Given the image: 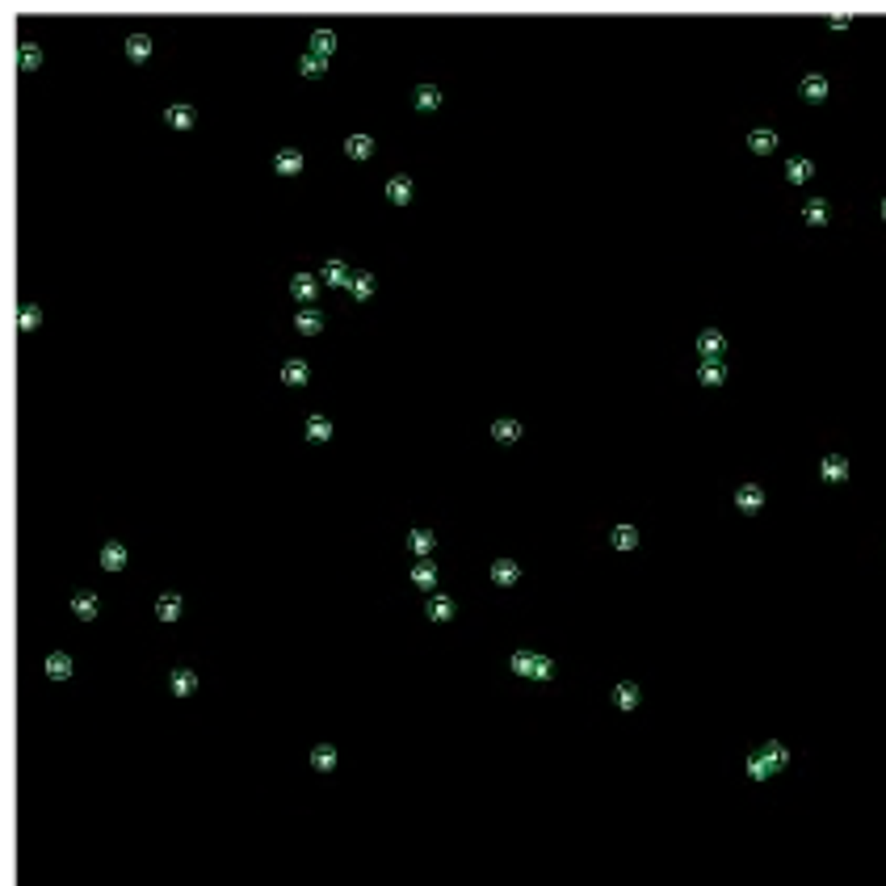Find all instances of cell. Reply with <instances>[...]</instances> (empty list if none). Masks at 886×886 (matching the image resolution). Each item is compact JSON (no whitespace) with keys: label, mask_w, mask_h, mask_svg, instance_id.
Segmentation results:
<instances>
[{"label":"cell","mask_w":886,"mask_h":886,"mask_svg":"<svg viewBox=\"0 0 886 886\" xmlns=\"http://www.w3.org/2000/svg\"><path fill=\"white\" fill-rule=\"evenodd\" d=\"M320 282H328V286H349V282H353V273H349V265H345L341 257H328V261H324V269H320Z\"/></svg>","instance_id":"6da1fadb"},{"label":"cell","mask_w":886,"mask_h":886,"mask_svg":"<svg viewBox=\"0 0 886 886\" xmlns=\"http://www.w3.org/2000/svg\"><path fill=\"white\" fill-rule=\"evenodd\" d=\"M273 168H278L282 177H294V172H303V151H294V147H282V151L273 156Z\"/></svg>","instance_id":"7a4b0ae2"},{"label":"cell","mask_w":886,"mask_h":886,"mask_svg":"<svg viewBox=\"0 0 886 886\" xmlns=\"http://www.w3.org/2000/svg\"><path fill=\"white\" fill-rule=\"evenodd\" d=\"M345 156L349 160H370L374 156V139L370 135H349L345 139Z\"/></svg>","instance_id":"3957f363"},{"label":"cell","mask_w":886,"mask_h":886,"mask_svg":"<svg viewBox=\"0 0 886 886\" xmlns=\"http://www.w3.org/2000/svg\"><path fill=\"white\" fill-rule=\"evenodd\" d=\"M307 379H311V370H307V362H303V357H290V362L282 366V383H290V387H307Z\"/></svg>","instance_id":"277c9868"},{"label":"cell","mask_w":886,"mask_h":886,"mask_svg":"<svg viewBox=\"0 0 886 886\" xmlns=\"http://www.w3.org/2000/svg\"><path fill=\"white\" fill-rule=\"evenodd\" d=\"M46 676L50 681H67L71 676V655L67 651H50L46 655Z\"/></svg>","instance_id":"5b68a950"},{"label":"cell","mask_w":886,"mask_h":886,"mask_svg":"<svg viewBox=\"0 0 886 886\" xmlns=\"http://www.w3.org/2000/svg\"><path fill=\"white\" fill-rule=\"evenodd\" d=\"M412 101H416V109H425V114H433V109L442 105V88H437V84H421V88L412 93Z\"/></svg>","instance_id":"8992f818"},{"label":"cell","mask_w":886,"mask_h":886,"mask_svg":"<svg viewBox=\"0 0 886 886\" xmlns=\"http://www.w3.org/2000/svg\"><path fill=\"white\" fill-rule=\"evenodd\" d=\"M315 286H320V282H315V273H294V278H290V294H294V299H303V303H311V299H315Z\"/></svg>","instance_id":"52a82bcc"},{"label":"cell","mask_w":886,"mask_h":886,"mask_svg":"<svg viewBox=\"0 0 886 886\" xmlns=\"http://www.w3.org/2000/svg\"><path fill=\"white\" fill-rule=\"evenodd\" d=\"M697 349L706 353V362H714L723 349H727V341H723V332H714V328H706L702 336H697Z\"/></svg>","instance_id":"ba28073f"},{"label":"cell","mask_w":886,"mask_h":886,"mask_svg":"<svg viewBox=\"0 0 886 886\" xmlns=\"http://www.w3.org/2000/svg\"><path fill=\"white\" fill-rule=\"evenodd\" d=\"M786 177H790L794 185H803V181H811V177H815V164H811L807 156H794V160L786 164Z\"/></svg>","instance_id":"9c48e42d"},{"label":"cell","mask_w":886,"mask_h":886,"mask_svg":"<svg viewBox=\"0 0 886 886\" xmlns=\"http://www.w3.org/2000/svg\"><path fill=\"white\" fill-rule=\"evenodd\" d=\"M387 198H391L395 206H408V202H412V181H408V177H391V181H387Z\"/></svg>","instance_id":"30bf717a"},{"label":"cell","mask_w":886,"mask_h":886,"mask_svg":"<svg viewBox=\"0 0 886 886\" xmlns=\"http://www.w3.org/2000/svg\"><path fill=\"white\" fill-rule=\"evenodd\" d=\"M294 328H299L303 336H315V332L324 328V315H320L315 307H307V311H299V315H294Z\"/></svg>","instance_id":"8fae6325"},{"label":"cell","mask_w":886,"mask_h":886,"mask_svg":"<svg viewBox=\"0 0 886 886\" xmlns=\"http://www.w3.org/2000/svg\"><path fill=\"white\" fill-rule=\"evenodd\" d=\"M332 50H336V34H332V29H315V34H311V55L328 59Z\"/></svg>","instance_id":"7c38bea8"},{"label":"cell","mask_w":886,"mask_h":886,"mask_svg":"<svg viewBox=\"0 0 886 886\" xmlns=\"http://www.w3.org/2000/svg\"><path fill=\"white\" fill-rule=\"evenodd\" d=\"M147 55H151V38H147V34H130V38H126V59L143 63Z\"/></svg>","instance_id":"4fadbf2b"},{"label":"cell","mask_w":886,"mask_h":886,"mask_svg":"<svg viewBox=\"0 0 886 886\" xmlns=\"http://www.w3.org/2000/svg\"><path fill=\"white\" fill-rule=\"evenodd\" d=\"M803 97H807V101H824V97H828V80H824L819 71L803 76Z\"/></svg>","instance_id":"5bb4252c"},{"label":"cell","mask_w":886,"mask_h":886,"mask_svg":"<svg viewBox=\"0 0 886 886\" xmlns=\"http://www.w3.org/2000/svg\"><path fill=\"white\" fill-rule=\"evenodd\" d=\"M748 147L756 151V156H769V151H777V135L773 130H752L748 135Z\"/></svg>","instance_id":"9a60e30c"},{"label":"cell","mask_w":886,"mask_h":886,"mask_svg":"<svg viewBox=\"0 0 886 886\" xmlns=\"http://www.w3.org/2000/svg\"><path fill=\"white\" fill-rule=\"evenodd\" d=\"M164 118H168V126H177V130H189V126H193V109H189V105H168Z\"/></svg>","instance_id":"2e32d148"},{"label":"cell","mask_w":886,"mask_h":886,"mask_svg":"<svg viewBox=\"0 0 886 886\" xmlns=\"http://www.w3.org/2000/svg\"><path fill=\"white\" fill-rule=\"evenodd\" d=\"M156 613H160V622H177V618H181V597L164 592V597L156 601Z\"/></svg>","instance_id":"e0dca14e"},{"label":"cell","mask_w":886,"mask_h":886,"mask_svg":"<svg viewBox=\"0 0 886 886\" xmlns=\"http://www.w3.org/2000/svg\"><path fill=\"white\" fill-rule=\"evenodd\" d=\"M803 219H807L811 227H824V223H828V202H824V198H811L807 210H803Z\"/></svg>","instance_id":"ac0fdd59"},{"label":"cell","mask_w":886,"mask_h":886,"mask_svg":"<svg viewBox=\"0 0 886 886\" xmlns=\"http://www.w3.org/2000/svg\"><path fill=\"white\" fill-rule=\"evenodd\" d=\"M349 294H353L357 303H366V299L374 294V278H370V273H353V282H349Z\"/></svg>","instance_id":"d6986e66"},{"label":"cell","mask_w":886,"mask_h":886,"mask_svg":"<svg viewBox=\"0 0 886 886\" xmlns=\"http://www.w3.org/2000/svg\"><path fill=\"white\" fill-rule=\"evenodd\" d=\"M845 475H849V462H845L840 454H832V458H824V479H828V483H840Z\"/></svg>","instance_id":"ffe728a7"},{"label":"cell","mask_w":886,"mask_h":886,"mask_svg":"<svg viewBox=\"0 0 886 886\" xmlns=\"http://www.w3.org/2000/svg\"><path fill=\"white\" fill-rule=\"evenodd\" d=\"M193 689H198V676H193L189 668H177V672H172V693L185 697V693H193Z\"/></svg>","instance_id":"44dd1931"},{"label":"cell","mask_w":886,"mask_h":886,"mask_svg":"<svg viewBox=\"0 0 886 886\" xmlns=\"http://www.w3.org/2000/svg\"><path fill=\"white\" fill-rule=\"evenodd\" d=\"M697 379H702L706 387H718V383L727 379V370H723V362H702V370H697Z\"/></svg>","instance_id":"7402d4cb"},{"label":"cell","mask_w":886,"mask_h":886,"mask_svg":"<svg viewBox=\"0 0 886 886\" xmlns=\"http://www.w3.org/2000/svg\"><path fill=\"white\" fill-rule=\"evenodd\" d=\"M735 504H740V508H761V504H765V491H761L756 483H748V487H740Z\"/></svg>","instance_id":"603a6c76"},{"label":"cell","mask_w":886,"mask_h":886,"mask_svg":"<svg viewBox=\"0 0 886 886\" xmlns=\"http://www.w3.org/2000/svg\"><path fill=\"white\" fill-rule=\"evenodd\" d=\"M122 563H126V550H122L118 542H109V546L101 550V567H105V571H118Z\"/></svg>","instance_id":"cb8c5ba5"},{"label":"cell","mask_w":886,"mask_h":886,"mask_svg":"<svg viewBox=\"0 0 886 886\" xmlns=\"http://www.w3.org/2000/svg\"><path fill=\"white\" fill-rule=\"evenodd\" d=\"M307 437H311V442H328V437H332L328 416H311V421H307Z\"/></svg>","instance_id":"d4e9b609"},{"label":"cell","mask_w":886,"mask_h":886,"mask_svg":"<svg viewBox=\"0 0 886 886\" xmlns=\"http://www.w3.org/2000/svg\"><path fill=\"white\" fill-rule=\"evenodd\" d=\"M491 437H496V442H517V437H521V425H517V421H496V425H491Z\"/></svg>","instance_id":"484cf974"},{"label":"cell","mask_w":886,"mask_h":886,"mask_svg":"<svg viewBox=\"0 0 886 886\" xmlns=\"http://www.w3.org/2000/svg\"><path fill=\"white\" fill-rule=\"evenodd\" d=\"M491 580H496V584H512V580H517V563L496 559V563H491Z\"/></svg>","instance_id":"4316f807"},{"label":"cell","mask_w":886,"mask_h":886,"mask_svg":"<svg viewBox=\"0 0 886 886\" xmlns=\"http://www.w3.org/2000/svg\"><path fill=\"white\" fill-rule=\"evenodd\" d=\"M71 609H76L80 618H97V597H93V592H76V597H71Z\"/></svg>","instance_id":"83f0119b"},{"label":"cell","mask_w":886,"mask_h":886,"mask_svg":"<svg viewBox=\"0 0 886 886\" xmlns=\"http://www.w3.org/2000/svg\"><path fill=\"white\" fill-rule=\"evenodd\" d=\"M17 324H21V332H34V328L42 324V311H38L34 303H25V307H21V315H17Z\"/></svg>","instance_id":"f1b7e54d"},{"label":"cell","mask_w":886,"mask_h":886,"mask_svg":"<svg viewBox=\"0 0 886 886\" xmlns=\"http://www.w3.org/2000/svg\"><path fill=\"white\" fill-rule=\"evenodd\" d=\"M408 546H412L416 554H429V550H433V533H429V529H412V538H408Z\"/></svg>","instance_id":"f546056e"},{"label":"cell","mask_w":886,"mask_h":886,"mask_svg":"<svg viewBox=\"0 0 886 886\" xmlns=\"http://www.w3.org/2000/svg\"><path fill=\"white\" fill-rule=\"evenodd\" d=\"M311 765L315 769H332L336 765V748H328V744H320L315 752H311Z\"/></svg>","instance_id":"4dcf8cb0"},{"label":"cell","mask_w":886,"mask_h":886,"mask_svg":"<svg viewBox=\"0 0 886 886\" xmlns=\"http://www.w3.org/2000/svg\"><path fill=\"white\" fill-rule=\"evenodd\" d=\"M429 618H433V622H445V618H454V605H449V597H433V601H429Z\"/></svg>","instance_id":"1f68e13d"},{"label":"cell","mask_w":886,"mask_h":886,"mask_svg":"<svg viewBox=\"0 0 886 886\" xmlns=\"http://www.w3.org/2000/svg\"><path fill=\"white\" fill-rule=\"evenodd\" d=\"M38 63H42V50H38V42H25V46H21V67H25V71H34Z\"/></svg>","instance_id":"d6a6232c"},{"label":"cell","mask_w":886,"mask_h":886,"mask_svg":"<svg viewBox=\"0 0 886 886\" xmlns=\"http://www.w3.org/2000/svg\"><path fill=\"white\" fill-rule=\"evenodd\" d=\"M324 63H328V59H320V55H311V50H307V55L299 59V71H303V76H320V71H324Z\"/></svg>","instance_id":"836d02e7"},{"label":"cell","mask_w":886,"mask_h":886,"mask_svg":"<svg viewBox=\"0 0 886 886\" xmlns=\"http://www.w3.org/2000/svg\"><path fill=\"white\" fill-rule=\"evenodd\" d=\"M634 542H639V533H634L630 525H618V529H613V546H622V550H630Z\"/></svg>","instance_id":"e575fe53"},{"label":"cell","mask_w":886,"mask_h":886,"mask_svg":"<svg viewBox=\"0 0 886 886\" xmlns=\"http://www.w3.org/2000/svg\"><path fill=\"white\" fill-rule=\"evenodd\" d=\"M613 702H618V706H626V710H630V706H634V702H639V689H634V685H618V693H613Z\"/></svg>","instance_id":"d590c367"},{"label":"cell","mask_w":886,"mask_h":886,"mask_svg":"<svg viewBox=\"0 0 886 886\" xmlns=\"http://www.w3.org/2000/svg\"><path fill=\"white\" fill-rule=\"evenodd\" d=\"M412 580H416V584H421V588H429V584H433V580H437V571H433V567H429V563H416V571H412Z\"/></svg>","instance_id":"8d00e7d4"},{"label":"cell","mask_w":886,"mask_h":886,"mask_svg":"<svg viewBox=\"0 0 886 886\" xmlns=\"http://www.w3.org/2000/svg\"><path fill=\"white\" fill-rule=\"evenodd\" d=\"M765 761H769V769L786 765V748H782V744H769V748H765Z\"/></svg>","instance_id":"74e56055"},{"label":"cell","mask_w":886,"mask_h":886,"mask_svg":"<svg viewBox=\"0 0 886 886\" xmlns=\"http://www.w3.org/2000/svg\"><path fill=\"white\" fill-rule=\"evenodd\" d=\"M748 773H752V777H769L773 769H769V761H765V756H752V761H748Z\"/></svg>","instance_id":"f35d334b"},{"label":"cell","mask_w":886,"mask_h":886,"mask_svg":"<svg viewBox=\"0 0 886 886\" xmlns=\"http://www.w3.org/2000/svg\"><path fill=\"white\" fill-rule=\"evenodd\" d=\"M512 668H517V672H529V676H533V655H525V651H521V655H512Z\"/></svg>","instance_id":"ab89813d"},{"label":"cell","mask_w":886,"mask_h":886,"mask_svg":"<svg viewBox=\"0 0 886 886\" xmlns=\"http://www.w3.org/2000/svg\"><path fill=\"white\" fill-rule=\"evenodd\" d=\"M533 676H538V681L550 676V664H546V660H533Z\"/></svg>","instance_id":"60d3db41"},{"label":"cell","mask_w":886,"mask_h":886,"mask_svg":"<svg viewBox=\"0 0 886 886\" xmlns=\"http://www.w3.org/2000/svg\"><path fill=\"white\" fill-rule=\"evenodd\" d=\"M882 219H886V198H882Z\"/></svg>","instance_id":"b9f144b4"}]
</instances>
